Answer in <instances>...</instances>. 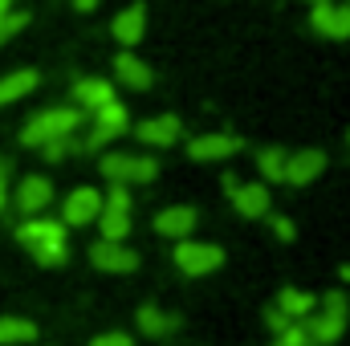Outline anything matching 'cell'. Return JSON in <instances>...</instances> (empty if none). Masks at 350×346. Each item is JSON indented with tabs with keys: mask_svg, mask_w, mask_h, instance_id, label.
I'll return each instance as SVG.
<instances>
[{
	"mask_svg": "<svg viewBox=\"0 0 350 346\" xmlns=\"http://www.w3.org/2000/svg\"><path fill=\"white\" fill-rule=\"evenodd\" d=\"M4 204H8V187H4V175H0V212H4Z\"/></svg>",
	"mask_w": 350,
	"mask_h": 346,
	"instance_id": "33",
	"label": "cell"
},
{
	"mask_svg": "<svg viewBox=\"0 0 350 346\" xmlns=\"http://www.w3.org/2000/svg\"><path fill=\"white\" fill-rule=\"evenodd\" d=\"M224 191L232 196V208L245 220H261V216H269V208H273V196H269L265 183H245L237 175H224Z\"/></svg>",
	"mask_w": 350,
	"mask_h": 346,
	"instance_id": "7",
	"label": "cell"
},
{
	"mask_svg": "<svg viewBox=\"0 0 350 346\" xmlns=\"http://www.w3.org/2000/svg\"><path fill=\"white\" fill-rule=\"evenodd\" d=\"M25 25H29V12H0V45L12 41Z\"/></svg>",
	"mask_w": 350,
	"mask_h": 346,
	"instance_id": "27",
	"label": "cell"
},
{
	"mask_svg": "<svg viewBox=\"0 0 350 346\" xmlns=\"http://www.w3.org/2000/svg\"><path fill=\"white\" fill-rule=\"evenodd\" d=\"M196 224H200V212L187 208V204H172L155 216V232L167 237V241H187L196 232Z\"/></svg>",
	"mask_w": 350,
	"mask_h": 346,
	"instance_id": "14",
	"label": "cell"
},
{
	"mask_svg": "<svg viewBox=\"0 0 350 346\" xmlns=\"http://www.w3.org/2000/svg\"><path fill=\"white\" fill-rule=\"evenodd\" d=\"M237 151H241V139L228 135V131H208V135H196V139L187 143V155H191L196 163H216V159H228V155H237Z\"/></svg>",
	"mask_w": 350,
	"mask_h": 346,
	"instance_id": "10",
	"label": "cell"
},
{
	"mask_svg": "<svg viewBox=\"0 0 350 346\" xmlns=\"http://www.w3.org/2000/svg\"><path fill=\"white\" fill-rule=\"evenodd\" d=\"M98 212H102V191H98V187H74V191L66 196L62 224H66V228H86V224L98 220Z\"/></svg>",
	"mask_w": 350,
	"mask_h": 346,
	"instance_id": "9",
	"label": "cell"
},
{
	"mask_svg": "<svg viewBox=\"0 0 350 346\" xmlns=\"http://www.w3.org/2000/svg\"><path fill=\"white\" fill-rule=\"evenodd\" d=\"M269 224H273V232H277L281 241H293V224H289L285 216H269Z\"/></svg>",
	"mask_w": 350,
	"mask_h": 346,
	"instance_id": "31",
	"label": "cell"
},
{
	"mask_svg": "<svg viewBox=\"0 0 350 346\" xmlns=\"http://www.w3.org/2000/svg\"><path fill=\"white\" fill-rule=\"evenodd\" d=\"M314 306H318V297H314V293H306V289L285 285V289L277 293V310H281L289 322H306V318L314 314Z\"/></svg>",
	"mask_w": 350,
	"mask_h": 346,
	"instance_id": "21",
	"label": "cell"
},
{
	"mask_svg": "<svg viewBox=\"0 0 350 346\" xmlns=\"http://www.w3.org/2000/svg\"><path fill=\"white\" fill-rule=\"evenodd\" d=\"M139 330L147 334V338H167L175 334L179 326H183V318L179 314H167V310H159V306H139Z\"/></svg>",
	"mask_w": 350,
	"mask_h": 346,
	"instance_id": "19",
	"label": "cell"
},
{
	"mask_svg": "<svg viewBox=\"0 0 350 346\" xmlns=\"http://www.w3.org/2000/svg\"><path fill=\"white\" fill-rule=\"evenodd\" d=\"M265 322H269V330H273V334H281V330H285V326H293V322H289V318H285V314H281V310H277V306H273V310H269V314H265Z\"/></svg>",
	"mask_w": 350,
	"mask_h": 346,
	"instance_id": "30",
	"label": "cell"
},
{
	"mask_svg": "<svg viewBox=\"0 0 350 346\" xmlns=\"http://www.w3.org/2000/svg\"><path fill=\"white\" fill-rule=\"evenodd\" d=\"M347 8H350V0H347Z\"/></svg>",
	"mask_w": 350,
	"mask_h": 346,
	"instance_id": "37",
	"label": "cell"
},
{
	"mask_svg": "<svg viewBox=\"0 0 350 346\" xmlns=\"http://www.w3.org/2000/svg\"><path fill=\"white\" fill-rule=\"evenodd\" d=\"M224 265V249L208 241H175V269L183 277H208Z\"/></svg>",
	"mask_w": 350,
	"mask_h": 346,
	"instance_id": "5",
	"label": "cell"
},
{
	"mask_svg": "<svg viewBox=\"0 0 350 346\" xmlns=\"http://www.w3.org/2000/svg\"><path fill=\"white\" fill-rule=\"evenodd\" d=\"M183 135V127H179V118L175 114H155V118H143V127H139V143H147V147H175V139Z\"/></svg>",
	"mask_w": 350,
	"mask_h": 346,
	"instance_id": "17",
	"label": "cell"
},
{
	"mask_svg": "<svg viewBox=\"0 0 350 346\" xmlns=\"http://www.w3.org/2000/svg\"><path fill=\"white\" fill-rule=\"evenodd\" d=\"M285 159H289V151H281V147H265L257 155V168H261L265 183H285Z\"/></svg>",
	"mask_w": 350,
	"mask_h": 346,
	"instance_id": "24",
	"label": "cell"
},
{
	"mask_svg": "<svg viewBox=\"0 0 350 346\" xmlns=\"http://www.w3.org/2000/svg\"><path fill=\"white\" fill-rule=\"evenodd\" d=\"M49 241H66V224L62 220H49V216H29L21 228H16V245L21 249H41Z\"/></svg>",
	"mask_w": 350,
	"mask_h": 346,
	"instance_id": "15",
	"label": "cell"
},
{
	"mask_svg": "<svg viewBox=\"0 0 350 346\" xmlns=\"http://www.w3.org/2000/svg\"><path fill=\"white\" fill-rule=\"evenodd\" d=\"M310 29H314L318 37L347 41V37H350V8H347V4H334V0L310 4Z\"/></svg>",
	"mask_w": 350,
	"mask_h": 346,
	"instance_id": "8",
	"label": "cell"
},
{
	"mask_svg": "<svg viewBox=\"0 0 350 346\" xmlns=\"http://www.w3.org/2000/svg\"><path fill=\"white\" fill-rule=\"evenodd\" d=\"M49 200H53V183L45 175H25L21 187H16V196H12V204H16L21 216H41L49 208Z\"/></svg>",
	"mask_w": 350,
	"mask_h": 346,
	"instance_id": "11",
	"label": "cell"
},
{
	"mask_svg": "<svg viewBox=\"0 0 350 346\" xmlns=\"http://www.w3.org/2000/svg\"><path fill=\"white\" fill-rule=\"evenodd\" d=\"M90 346H135V343H131V334H122V330H110V334H98Z\"/></svg>",
	"mask_w": 350,
	"mask_h": 346,
	"instance_id": "29",
	"label": "cell"
},
{
	"mask_svg": "<svg viewBox=\"0 0 350 346\" xmlns=\"http://www.w3.org/2000/svg\"><path fill=\"white\" fill-rule=\"evenodd\" d=\"M78 122H82L78 106H53V110H37V114L25 122V131H21V143H25V147H33V151H41L45 143L74 135V131H78Z\"/></svg>",
	"mask_w": 350,
	"mask_h": 346,
	"instance_id": "2",
	"label": "cell"
},
{
	"mask_svg": "<svg viewBox=\"0 0 350 346\" xmlns=\"http://www.w3.org/2000/svg\"><path fill=\"white\" fill-rule=\"evenodd\" d=\"M0 175H4V179H8V159H0Z\"/></svg>",
	"mask_w": 350,
	"mask_h": 346,
	"instance_id": "35",
	"label": "cell"
},
{
	"mask_svg": "<svg viewBox=\"0 0 350 346\" xmlns=\"http://www.w3.org/2000/svg\"><path fill=\"white\" fill-rule=\"evenodd\" d=\"M33 261L45 265V269H62V265L70 261V245H66V241H49V245L33 249Z\"/></svg>",
	"mask_w": 350,
	"mask_h": 346,
	"instance_id": "25",
	"label": "cell"
},
{
	"mask_svg": "<svg viewBox=\"0 0 350 346\" xmlns=\"http://www.w3.org/2000/svg\"><path fill=\"white\" fill-rule=\"evenodd\" d=\"M322 172H326V151H318V147L293 151V155L285 159V183H293V187H306V183H314Z\"/></svg>",
	"mask_w": 350,
	"mask_h": 346,
	"instance_id": "13",
	"label": "cell"
},
{
	"mask_svg": "<svg viewBox=\"0 0 350 346\" xmlns=\"http://www.w3.org/2000/svg\"><path fill=\"white\" fill-rule=\"evenodd\" d=\"M29 343H37V322L4 314L0 318V346H29Z\"/></svg>",
	"mask_w": 350,
	"mask_h": 346,
	"instance_id": "23",
	"label": "cell"
},
{
	"mask_svg": "<svg viewBox=\"0 0 350 346\" xmlns=\"http://www.w3.org/2000/svg\"><path fill=\"white\" fill-rule=\"evenodd\" d=\"M12 4H16V0H0V12H12Z\"/></svg>",
	"mask_w": 350,
	"mask_h": 346,
	"instance_id": "34",
	"label": "cell"
},
{
	"mask_svg": "<svg viewBox=\"0 0 350 346\" xmlns=\"http://www.w3.org/2000/svg\"><path fill=\"white\" fill-rule=\"evenodd\" d=\"M110 33H114V41L118 45H139L143 41V33H147V8L143 4H131V8H122L114 21H110Z\"/></svg>",
	"mask_w": 350,
	"mask_h": 346,
	"instance_id": "16",
	"label": "cell"
},
{
	"mask_svg": "<svg viewBox=\"0 0 350 346\" xmlns=\"http://www.w3.org/2000/svg\"><path fill=\"white\" fill-rule=\"evenodd\" d=\"M90 261H94V269H102V273H135V269H139V253L126 249L122 241H98V245L90 249Z\"/></svg>",
	"mask_w": 350,
	"mask_h": 346,
	"instance_id": "12",
	"label": "cell"
},
{
	"mask_svg": "<svg viewBox=\"0 0 350 346\" xmlns=\"http://www.w3.org/2000/svg\"><path fill=\"white\" fill-rule=\"evenodd\" d=\"M114 78L118 86H131V90H147L151 86V70L139 53H118L114 57Z\"/></svg>",
	"mask_w": 350,
	"mask_h": 346,
	"instance_id": "20",
	"label": "cell"
},
{
	"mask_svg": "<svg viewBox=\"0 0 350 346\" xmlns=\"http://www.w3.org/2000/svg\"><path fill=\"white\" fill-rule=\"evenodd\" d=\"M306 4H322V0H306Z\"/></svg>",
	"mask_w": 350,
	"mask_h": 346,
	"instance_id": "36",
	"label": "cell"
},
{
	"mask_svg": "<svg viewBox=\"0 0 350 346\" xmlns=\"http://www.w3.org/2000/svg\"><path fill=\"white\" fill-rule=\"evenodd\" d=\"M74 102H78V110H102V106H110L114 102V86L106 82V78H78L74 82Z\"/></svg>",
	"mask_w": 350,
	"mask_h": 346,
	"instance_id": "18",
	"label": "cell"
},
{
	"mask_svg": "<svg viewBox=\"0 0 350 346\" xmlns=\"http://www.w3.org/2000/svg\"><path fill=\"white\" fill-rule=\"evenodd\" d=\"M131 131V114H126V106L122 102H110V106H102V110H94V127H90L86 135V151H102V147H110L118 135H126Z\"/></svg>",
	"mask_w": 350,
	"mask_h": 346,
	"instance_id": "6",
	"label": "cell"
},
{
	"mask_svg": "<svg viewBox=\"0 0 350 346\" xmlns=\"http://www.w3.org/2000/svg\"><path fill=\"white\" fill-rule=\"evenodd\" d=\"M41 82V74L37 70H12V74H4L0 78V106H12V102H21L25 94H33Z\"/></svg>",
	"mask_w": 350,
	"mask_h": 346,
	"instance_id": "22",
	"label": "cell"
},
{
	"mask_svg": "<svg viewBox=\"0 0 350 346\" xmlns=\"http://www.w3.org/2000/svg\"><path fill=\"white\" fill-rule=\"evenodd\" d=\"M74 8H78V12H94V8H98V0H74Z\"/></svg>",
	"mask_w": 350,
	"mask_h": 346,
	"instance_id": "32",
	"label": "cell"
},
{
	"mask_svg": "<svg viewBox=\"0 0 350 346\" xmlns=\"http://www.w3.org/2000/svg\"><path fill=\"white\" fill-rule=\"evenodd\" d=\"M347 322H350V302H347V293L330 289L326 297H318L314 314H310L301 326H306V334H310V346H334L338 338H342Z\"/></svg>",
	"mask_w": 350,
	"mask_h": 346,
	"instance_id": "1",
	"label": "cell"
},
{
	"mask_svg": "<svg viewBox=\"0 0 350 346\" xmlns=\"http://www.w3.org/2000/svg\"><path fill=\"white\" fill-rule=\"evenodd\" d=\"M70 151H82V143H78L74 135H66V139H53V143H45V147H41V155H45L49 163H57V159H66Z\"/></svg>",
	"mask_w": 350,
	"mask_h": 346,
	"instance_id": "26",
	"label": "cell"
},
{
	"mask_svg": "<svg viewBox=\"0 0 350 346\" xmlns=\"http://www.w3.org/2000/svg\"><path fill=\"white\" fill-rule=\"evenodd\" d=\"M102 228V241H126L131 232V191L122 183H110V196H102V212L94 220Z\"/></svg>",
	"mask_w": 350,
	"mask_h": 346,
	"instance_id": "4",
	"label": "cell"
},
{
	"mask_svg": "<svg viewBox=\"0 0 350 346\" xmlns=\"http://www.w3.org/2000/svg\"><path fill=\"white\" fill-rule=\"evenodd\" d=\"M102 175H106L110 183H122V187H131V183H151V179L159 175V163H155L151 155L110 151V155H102Z\"/></svg>",
	"mask_w": 350,
	"mask_h": 346,
	"instance_id": "3",
	"label": "cell"
},
{
	"mask_svg": "<svg viewBox=\"0 0 350 346\" xmlns=\"http://www.w3.org/2000/svg\"><path fill=\"white\" fill-rule=\"evenodd\" d=\"M273 346H310V334H306L301 322H293V326H285V330L273 338Z\"/></svg>",
	"mask_w": 350,
	"mask_h": 346,
	"instance_id": "28",
	"label": "cell"
}]
</instances>
